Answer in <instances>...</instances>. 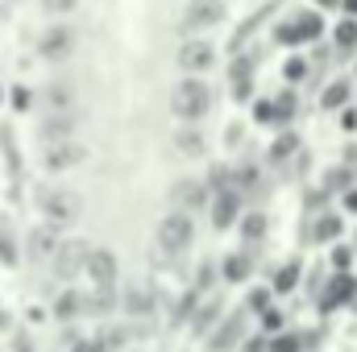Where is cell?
I'll use <instances>...</instances> for the list:
<instances>
[{
    "instance_id": "1",
    "label": "cell",
    "mask_w": 357,
    "mask_h": 352,
    "mask_svg": "<svg viewBox=\"0 0 357 352\" xmlns=\"http://www.w3.org/2000/svg\"><path fill=\"white\" fill-rule=\"evenodd\" d=\"M208 108H212V88H208L199 75L178 79L175 91H171V112H175L178 120L195 125V120H204V116H208Z\"/></svg>"
},
{
    "instance_id": "2",
    "label": "cell",
    "mask_w": 357,
    "mask_h": 352,
    "mask_svg": "<svg viewBox=\"0 0 357 352\" xmlns=\"http://www.w3.org/2000/svg\"><path fill=\"white\" fill-rule=\"evenodd\" d=\"M320 33H324V17L312 13V8H299V13H291V17L274 29V42H278V46H303V42H316Z\"/></svg>"
},
{
    "instance_id": "3",
    "label": "cell",
    "mask_w": 357,
    "mask_h": 352,
    "mask_svg": "<svg viewBox=\"0 0 357 352\" xmlns=\"http://www.w3.org/2000/svg\"><path fill=\"white\" fill-rule=\"evenodd\" d=\"M191 237H195V224H191V211H171L162 224H158V249L162 253H187L191 249Z\"/></svg>"
},
{
    "instance_id": "4",
    "label": "cell",
    "mask_w": 357,
    "mask_h": 352,
    "mask_svg": "<svg viewBox=\"0 0 357 352\" xmlns=\"http://www.w3.org/2000/svg\"><path fill=\"white\" fill-rule=\"evenodd\" d=\"M79 211H84V199H79L75 191H63V186L42 191V216H46L50 224H75Z\"/></svg>"
},
{
    "instance_id": "5",
    "label": "cell",
    "mask_w": 357,
    "mask_h": 352,
    "mask_svg": "<svg viewBox=\"0 0 357 352\" xmlns=\"http://www.w3.org/2000/svg\"><path fill=\"white\" fill-rule=\"evenodd\" d=\"M84 158H88V150H84L79 141H71V137H63V141H42V166L54 170V175L75 170Z\"/></svg>"
},
{
    "instance_id": "6",
    "label": "cell",
    "mask_w": 357,
    "mask_h": 352,
    "mask_svg": "<svg viewBox=\"0 0 357 352\" xmlns=\"http://www.w3.org/2000/svg\"><path fill=\"white\" fill-rule=\"evenodd\" d=\"M225 17H229V8H225L220 0H191V4L183 8L178 25H183L187 33H204V29H216Z\"/></svg>"
},
{
    "instance_id": "7",
    "label": "cell",
    "mask_w": 357,
    "mask_h": 352,
    "mask_svg": "<svg viewBox=\"0 0 357 352\" xmlns=\"http://www.w3.org/2000/svg\"><path fill=\"white\" fill-rule=\"evenodd\" d=\"M38 54L50 58V63H63L75 54V29L71 25H50L42 38H38Z\"/></svg>"
},
{
    "instance_id": "8",
    "label": "cell",
    "mask_w": 357,
    "mask_h": 352,
    "mask_svg": "<svg viewBox=\"0 0 357 352\" xmlns=\"http://www.w3.org/2000/svg\"><path fill=\"white\" fill-rule=\"evenodd\" d=\"M212 63H216V46H212L208 38H187V42L178 46V67H183L187 75L212 71Z\"/></svg>"
},
{
    "instance_id": "9",
    "label": "cell",
    "mask_w": 357,
    "mask_h": 352,
    "mask_svg": "<svg viewBox=\"0 0 357 352\" xmlns=\"http://www.w3.org/2000/svg\"><path fill=\"white\" fill-rule=\"evenodd\" d=\"M50 257H54V273H59V278H75V273H84L88 245H84V241H67V245H59Z\"/></svg>"
},
{
    "instance_id": "10",
    "label": "cell",
    "mask_w": 357,
    "mask_h": 352,
    "mask_svg": "<svg viewBox=\"0 0 357 352\" xmlns=\"http://www.w3.org/2000/svg\"><path fill=\"white\" fill-rule=\"evenodd\" d=\"M84 273L91 278V286H112V282H116V257H112L108 249H88Z\"/></svg>"
},
{
    "instance_id": "11",
    "label": "cell",
    "mask_w": 357,
    "mask_h": 352,
    "mask_svg": "<svg viewBox=\"0 0 357 352\" xmlns=\"http://www.w3.org/2000/svg\"><path fill=\"white\" fill-rule=\"evenodd\" d=\"M237 211H241V195H237V186H225V191L212 195V224H216V228H229V224L237 220Z\"/></svg>"
},
{
    "instance_id": "12",
    "label": "cell",
    "mask_w": 357,
    "mask_h": 352,
    "mask_svg": "<svg viewBox=\"0 0 357 352\" xmlns=\"http://www.w3.org/2000/svg\"><path fill=\"white\" fill-rule=\"evenodd\" d=\"M171 199L178 203V211H195V207L208 203V186L195 182V178H178L175 186H171Z\"/></svg>"
},
{
    "instance_id": "13",
    "label": "cell",
    "mask_w": 357,
    "mask_h": 352,
    "mask_svg": "<svg viewBox=\"0 0 357 352\" xmlns=\"http://www.w3.org/2000/svg\"><path fill=\"white\" fill-rule=\"evenodd\" d=\"M354 298H357V278L354 273H337L328 282V290H324V311H333L341 303H354Z\"/></svg>"
},
{
    "instance_id": "14",
    "label": "cell",
    "mask_w": 357,
    "mask_h": 352,
    "mask_svg": "<svg viewBox=\"0 0 357 352\" xmlns=\"http://www.w3.org/2000/svg\"><path fill=\"white\" fill-rule=\"evenodd\" d=\"M71 129H75V112H50L42 120V141H63L71 137Z\"/></svg>"
},
{
    "instance_id": "15",
    "label": "cell",
    "mask_w": 357,
    "mask_h": 352,
    "mask_svg": "<svg viewBox=\"0 0 357 352\" xmlns=\"http://www.w3.org/2000/svg\"><path fill=\"white\" fill-rule=\"evenodd\" d=\"M175 150L183 154V158H204L208 141H204V133H199V129H178V133H175Z\"/></svg>"
},
{
    "instance_id": "16",
    "label": "cell",
    "mask_w": 357,
    "mask_h": 352,
    "mask_svg": "<svg viewBox=\"0 0 357 352\" xmlns=\"http://www.w3.org/2000/svg\"><path fill=\"white\" fill-rule=\"evenodd\" d=\"M71 104H75V95L67 83H50L46 88V112H71Z\"/></svg>"
},
{
    "instance_id": "17",
    "label": "cell",
    "mask_w": 357,
    "mask_h": 352,
    "mask_svg": "<svg viewBox=\"0 0 357 352\" xmlns=\"http://www.w3.org/2000/svg\"><path fill=\"white\" fill-rule=\"evenodd\" d=\"M333 42H337V50H341V54H354V50H357V21H354V17H345V21L333 29Z\"/></svg>"
},
{
    "instance_id": "18",
    "label": "cell",
    "mask_w": 357,
    "mask_h": 352,
    "mask_svg": "<svg viewBox=\"0 0 357 352\" xmlns=\"http://www.w3.org/2000/svg\"><path fill=\"white\" fill-rule=\"evenodd\" d=\"M125 311H129V315H137V319H142V315L150 319L154 303H150V294H146L142 286H129V294H125Z\"/></svg>"
},
{
    "instance_id": "19",
    "label": "cell",
    "mask_w": 357,
    "mask_h": 352,
    "mask_svg": "<svg viewBox=\"0 0 357 352\" xmlns=\"http://www.w3.org/2000/svg\"><path fill=\"white\" fill-rule=\"evenodd\" d=\"M241 323H245V315H233V319L220 328V336L212 340V349H216V352H229V349H233V344H237V336H241Z\"/></svg>"
},
{
    "instance_id": "20",
    "label": "cell",
    "mask_w": 357,
    "mask_h": 352,
    "mask_svg": "<svg viewBox=\"0 0 357 352\" xmlns=\"http://www.w3.org/2000/svg\"><path fill=\"white\" fill-rule=\"evenodd\" d=\"M29 245H33V262H46L54 249H59V241H54V232H46V228H38L33 237H29Z\"/></svg>"
},
{
    "instance_id": "21",
    "label": "cell",
    "mask_w": 357,
    "mask_h": 352,
    "mask_svg": "<svg viewBox=\"0 0 357 352\" xmlns=\"http://www.w3.org/2000/svg\"><path fill=\"white\" fill-rule=\"evenodd\" d=\"M320 104H324V108H345V104H349V79L328 83V88H324V95H320Z\"/></svg>"
},
{
    "instance_id": "22",
    "label": "cell",
    "mask_w": 357,
    "mask_h": 352,
    "mask_svg": "<svg viewBox=\"0 0 357 352\" xmlns=\"http://www.w3.org/2000/svg\"><path fill=\"white\" fill-rule=\"evenodd\" d=\"M295 150H299V137H295V133H282V137L270 145V162H287Z\"/></svg>"
},
{
    "instance_id": "23",
    "label": "cell",
    "mask_w": 357,
    "mask_h": 352,
    "mask_svg": "<svg viewBox=\"0 0 357 352\" xmlns=\"http://www.w3.org/2000/svg\"><path fill=\"white\" fill-rule=\"evenodd\" d=\"M274 104V125H287L291 116H295V91H282L278 99H270Z\"/></svg>"
},
{
    "instance_id": "24",
    "label": "cell",
    "mask_w": 357,
    "mask_h": 352,
    "mask_svg": "<svg viewBox=\"0 0 357 352\" xmlns=\"http://www.w3.org/2000/svg\"><path fill=\"white\" fill-rule=\"evenodd\" d=\"M250 91H254V79H250V67H233V95L237 99H250Z\"/></svg>"
},
{
    "instance_id": "25",
    "label": "cell",
    "mask_w": 357,
    "mask_h": 352,
    "mask_svg": "<svg viewBox=\"0 0 357 352\" xmlns=\"http://www.w3.org/2000/svg\"><path fill=\"white\" fill-rule=\"evenodd\" d=\"M241 232H245L250 241H262V237H266V216H262V211H250V216L241 220Z\"/></svg>"
},
{
    "instance_id": "26",
    "label": "cell",
    "mask_w": 357,
    "mask_h": 352,
    "mask_svg": "<svg viewBox=\"0 0 357 352\" xmlns=\"http://www.w3.org/2000/svg\"><path fill=\"white\" fill-rule=\"evenodd\" d=\"M337 232H341V220L337 216H320L316 228H312V241H333Z\"/></svg>"
},
{
    "instance_id": "27",
    "label": "cell",
    "mask_w": 357,
    "mask_h": 352,
    "mask_svg": "<svg viewBox=\"0 0 357 352\" xmlns=\"http://www.w3.org/2000/svg\"><path fill=\"white\" fill-rule=\"evenodd\" d=\"M295 282H299V265H282V269H278V278H274V290H278V294H287Z\"/></svg>"
},
{
    "instance_id": "28",
    "label": "cell",
    "mask_w": 357,
    "mask_h": 352,
    "mask_svg": "<svg viewBox=\"0 0 357 352\" xmlns=\"http://www.w3.org/2000/svg\"><path fill=\"white\" fill-rule=\"evenodd\" d=\"M245 273H250V262H245L241 253H233V257L225 262V278H229V282H241Z\"/></svg>"
},
{
    "instance_id": "29",
    "label": "cell",
    "mask_w": 357,
    "mask_h": 352,
    "mask_svg": "<svg viewBox=\"0 0 357 352\" xmlns=\"http://www.w3.org/2000/svg\"><path fill=\"white\" fill-rule=\"evenodd\" d=\"M42 4V13H54V17H63V13H75L79 8V0H38Z\"/></svg>"
},
{
    "instance_id": "30",
    "label": "cell",
    "mask_w": 357,
    "mask_h": 352,
    "mask_svg": "<svg viewBox=\"0 0 357 352\" xmlns=\"http://www.w3.org/2000/svg\"><path fill=\"white\" fill-rule=\"evenodd\" d=\"M75 311H84V298H79V294H63V298H59V315L71 319Z\"/></svg>"
},
{
    "instance_id": "31",
    "label": "cell",
    "mask_w": 357,
    "mask_h": 352,
    "mask_svg": "<svg viewBox=\"0 0 357 352\" xmlns=\"http://www.w3.org/2000/svg\"><path fill=\"white\" fill-rule=\"evenodd\" d=\"M303 349V340H299V336H282V340H274V344H270V352H299Z\"/></svg>"
},
{
    "instance_id": "32",
    "label": "cell",
    "mask_w": 357,
    "mask_h": 352,
    "mask_svg": "<svg viewBox=\"0 0 357 352\" xmlns=\"http://www.w3.org/2000/svg\"><path fill=\"white\" fill-rule=\"evenodd\" d=\"M303 75H307V63H303V58H291V63H287V79H291V83H299Z\"/></svg>"
},
{
    "instance_id": "33",
    "label": "cell",
    "mask_w": 357,
    "mask_h": 352,
    "mask_svg": "<svg viewBox=\"0 0 357 352\" xmlns=\"http://www.w3.org/2000/svg\"><path fill=\"white\" fill-rule=\"evenodd\" d=\"M270 307V290H254L250 294V311H266Z\"/></svg>"
},
{
    "instance_id": "34",
    "label": "cell",
    "mask_w": 357,
    "mask_h": 352,
    "mask_svg": "<svg viewBox=\"0 0 357 352\" xmlns=\"http://www.w3.org/2000/svg\"><path fill=\"white\" fill-rule=\"evenodd\" d=\"M254 116H258V120H262V125H274V104H270V99H262V104H258V112H254Z\"/></svg>"
},
{
    "instance_id": "35",
    "label": "cell",
    "mask_w": 357,
    "mask_h": 352,
    "mask_svg": "<svg viewBox=\"0 0 357 352\" xmlns=\"http://www.w3.org/2000/svg\"><path fill=\"white\" fill-rule=\"evenodd\" d=\"M0 262H17V249H13L8 237H0Z\"/></svg>"
},
{
    "instance_id": "36",
    "label": "cell",
    "mask_w": 357,
    "mask_h": 352,
    "mask_svg": "<svg viewBox=\"0 0 357 352\" xmlns=\"http://www.w3.org/2000/svg\"><path fill=\"white\" fill-rule=\"evenodd\" d=\"M349 262H354V253H349V249H337V253H333V265H341V269H345Z\"/></svg>"
},
{
    "instance_id": "37",
    "label": "cell",
    "mask_w": 357,
    "mask_h": 352,
    "mask_svg": "<svg viewBox=\"0 0 357 352\" xmlns=\"http://www.w3.org/2000/svg\"><path fill=\"white\" fill-rule=\"evenodd\" d=\"M341 125H345V129H357V112H349V108H345V112H341Z\"/></svg>"
},
{
    "instance_id": "38",
    "label": "cell",
    "mask_w": 357,
    "mask_h": 352,
    "mask_svg": "<svg viewBox=\"0 0 357 352\" xmlns=\"http://www.w3.org/2000/svg\"><path fill=\"white\" fill-rule=\"evenodd\" d=\"M75 352H104V349H100V340H88V344H79Z\"/></svg>"
},
{
    "instance_id": "39",
    "label": "cell",
    "mask_w": 357,
    "mask_h": 352,
    "mask_svg": "<svg viewBox=\"0 0 357 352\" xmlns=\"http://www.w3.org/2000/svg\"><path fill=\"white\" fill-rule=\"evenodd\" d=\"M345 207H349V211H357V191H349V195H345Z\"/></svg>"
},
{
    "instance_id": "40",
    "label": "cell",
    "mask_w": 357,
    "mask_h": 352,
    "mask_svg": "<svg viewBox=\"0 0 357 352\" xmlns=\"http://www.w3.org/2000/svg\"><path fill=\"white\" fill-rule=\"evenodd\" d=\"M17 352H33V349H29V340H25V336H17Z\"/></svg>"
},
{
    "instance_id": "41",
    "label": "cell",
    "mask_w": 357,
    "mask_h": 352,
    "mask_svg": "<svg viewBox=\"0 0 357 352\" xmlns=\"http://www.w3.org/2000/svg\"><path fill=\"white\" fill-rule=\"evenodd\" d=\"M337 4H345V13H357V0H337Z\"/></svg>"
},
{
    "instance_id": "42",
    "label": "cell",
    "mask_w": 357,
    "mask_h": 352,
    "mask_svg": "<svg viewBox=\"0 0 357 352\" xmlns=\"http://www.w3.org/2000/svg\"><path fill=\"white\" fill-rule=\"evenodd\" d=\"M316 4H324V8H328V4H337V0H316Z\"/></svg>"
}]
</instances>
